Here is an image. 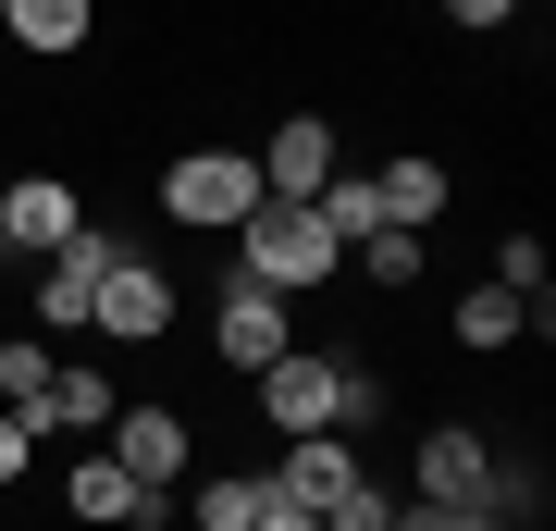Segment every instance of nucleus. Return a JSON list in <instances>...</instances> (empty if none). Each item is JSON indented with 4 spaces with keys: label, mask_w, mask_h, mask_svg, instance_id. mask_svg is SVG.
<instances>
[{
    "label": "nucleus",
    "mask_w": 556,
    "mask_h": 531,
    "mask_svg": "<svg viewBox=\"0 0 556 531\" xmlns=\"http://www.w3.org/2000/svg\"><path fill=\"white\" fill-rule=\"evenodd\" d=\"M495 285H507V296H532V321H544V248H532V236H507V248H495Z\"/></svg>",
    "instance_id": "nucleus-20"
},
{
    "label": "nucleus",
    "mask_w": 556,
    "mask_h": 531,
    "mask_svg": "<svg viewBox=\"0 0 556 531\" xmlns=\"http://www.w3.org/2000/svg\"><path fill=\"white\" fill-rule=\"evenodd\" d=\"M260 482H273V507H309V519H321V507L358 482V457H346L334 433H285V470H260Z\"/></svg>",
    "instance_id": "nucleus-5"
},
{
    "label": "nucleus",
    "mask_w": 556,
    "mask_h": 531,
    "mask_svg": "<svg viewBox=\"0 0 556 531\" xmlns=\"http://www.w3.org/2000/svg\"><path fill=\"white\" fill-rule=\"evenodd\" d=\"M260 408H273L285 433H346V420H371V371H334V358L285 346L273 371H260Z\"/></svg>",
    "instance_id": "nucleus-2"
},
{
    "label": "nucleus",
    "mask_w": 556,
    "mask_h": 531,
    "mask_svg": "<svg viewBox=\"0 0 556 531\" xmlns=\"http://www.w3.org/2000/svg\"><path fill=\"white\" fill-rule=\"evenodd\" d=\"M445 13H457V25H507V0H445Z\"/></svg>",
    "instance_id": "nucleus-22"
},
{
    "label": "nucleus",
    "mask_w": 556,
    "mask_h": 531,
    "mask_svg": "<svg viewBox=\"0 0 556 531\" xmlns=\"http://www.w3.org/2000/svg\"><path fill=\"white\" fill-rule=\"evenodd\" d=\"M321 186H334V124L298 112L273 149H260V198H321Z\"/></svg>",
    "instance_id": "nucleus-8"
},
{
    "label": "nucleus",
    "mask_w": 556,
    "mask_h": 531,
    "mask_svg": "<svg viewBox=\"0 0 556 531\" xmlns=\"http://www.w3.org/2000/svg\"><path fill=\"white\" fill-rule=\"evenodd\" d=\"M236 248H248V285H273V296H298V285H334V273H346L334 223H321L309 198H260V211L236 223Z\"/></svg>",
    "instance_id": "nucleus-1"
},
{
    "label": "nucleus",
    "mask_w": 556,
    "mask_h": 531,
    "mask_svg": "<svg viewBox=\"0 0 556 531\" xmlns=\"http://www.w3.org/2000/svg\"><path fill=\"white\" fill-rule=\"evenodd\" d=\"M321 531H396V494H383L371 470H358V482L334 494V507H321Z\"/></svg>",
    "instance_id": "nucleus-18"
},
{
    "label": "nucleus",
    "mask_w": 556,
    "mask_h": 531,
    "mask_svg": "<svg viewBox=\"0 0 556 531\" xmlns=\"http://www.w3.org/2000/svg\"><path fill=\"white\" fill-rule=\"evenodd\" d=\"M112 260H124V248L75 223V236L38 260V321H87V309H100V273H112Z\"/></svg>",
    "instance_id": "nucleus-4"
},
{
    "label": "nucleus",
    "mask_w": 556,
    "mask_h": 531,
    "mask_svg": "<svg viewBox=\"0 0 556 531\" xmlns=\"http://www.w3.org/2000/svg\"><path fill=\"white\" fill-rule=\"evenodd\" d=\"M25 457H38V433H25V420H13V408H0V482H13V470H25Z\"/></svg>",
    "instance_id": "nucleus-21"
},
{
    "label": "nucleus",
    "mask_w": 556,
    "mask_h": 531,
    "mask_svg": "<svg viewBox=\"0 0 556 531\" xmlns=\"http://www.w3.org/2000/svg\"><path fill=\"white\" fill-rule=\"evenodd\" d=\"M161 211H174V223H211V236H236V223L260 211V161H236V149H186L174 174H161Z\"/></svg>",
    "instance_id": "nucleus-3"
},
{
    "label": "nucleus",
    "mask_w": 556,
    "mask_h": 531,
    "mask_svg": "<svg viewBox=\"0 0 556 531\" xmlns=\"http://www.w3.org/2000/svg\"><path fill=\"white\" fill-rule=\"evenodd\" d=\"M482 482H495V457H482V433H445L420 445V507H482Z\"/></svg>",
    "instance_id": "nucleus-9"
},
{
    "label": "nucleus",
    "mask_w": 556,
    "mask_h": 531,
    "mask_svg": "<svg viewBox=\"0 0 556 531\" xmlns=\"http://www.w3.org/2000/svg\"><path fill=\"white\" fill-rule=\"evenodd\" d=\"M223 358H236V371H273V358H285V296L273 285H223Z\"/></svg>",
    "instance_id": "nucleus-7"
},
{
    "label": "nucleus",
    "mask_w": 556,
    "mask_h": 531,
    "mask_svg": "<svg viewBox=\"0 0 556 531\" xmlns=\"http://www.w3.org/2000/svg\"><path fill=\"white\" fill-rule=\"evenodd\" d=\"M38 395H50V358H38V334H25V346H0V408L38 433Z\"/></svg>",
    "instance_id": "nucleus-17"
},
{
    "label": "nucleus",
    "mask_w": 556,
    "mask_h": 531,
    "mask_svg": "<svg viewBox=\"0 0 556 531\" xmlns=\"http://www.w3.org/2000/svg\"><path fill=\"white\" fill-rule=\"evenodd\" d=\"M87 321H112V334H161V321H174V285H161L149 273V260H112V273H100V309H87Z\"/></svg>",
    "instance_id": "nucleus-10"
},
{
    "label": "nucleus",
    "mask_w": 556,
    "mask_h": 531,
    "mask_svg": "<svg viewBox=\"0 0 556 531\" xmlns=\"http://www.w3.org/2000/svg\"><path fill=\"white\" fill-rule=\"evenodd\" d=\"M75 223H87V211L62 198V174H25L13 198H0V248H25V260H50L62 236H75Z\"/></svg>",
    "instance_id": "nucleus-6"
},
{
    "label": "nucleus",
    "mask_w": 556,
    "mask_h": 531,
    "mask_svg": "<svg viewBox=\"0 0 556 531\" xmlns=\"http://www.w3.org/2000/svg\"><path fill=\"white\" fill-rule=\"evenodd\" d=\"M260 507H273V482H260V470H223V482H199L186 519H199V531H260Z\"/></svg>",
    "instance_id": "nucleus-14"
},
{
    "label": "nucleus",
    "mask_w": 556,
    "mask_h": 531,
    "mask_svg": "<svg viewBox=\"0 0 556 531\" xmlns=\"http://www.w3.org/2000/svg\"><path fill=\"white\" fill-rule=\"evenodd\" d=\"M100 420H112V383H100V371H50L38 433H100Z\"/></svg>",
    "instance_id": "nucleus-13"
},
{
    "label": "nucleus",
    "mask_w": 556,
    "mask_h": 531,
    "mask_svg": "<svg viewBox=\"0 0 556 531\" xmlns=\"http://www.w3.org/2000/svg\"><path fill=\"white\" fill-rule=\"evenodd\" d=\"M260 531H321V519L309 507H260Z\"/></svg>",
    "instance_id": "nucleus-23"
},
{
    "label": "nucleus",
    "mask_w": 556,
    "mask_h": 531,
    "mask_svg": "<svg viewBox=\"0 0 556 531\" xmlns=\"http://www.w3.org/2000/svg\"><path fill=\"white\" fill-rule=\"evenodd\" d=\"M358 273H371V285H408V273H420V236H408V223H383V236H358Z\"/></svg>",
    "instance_id": "nucleus-19"
},
{
    "label": "nucleus",
    "mask_w": 556,
    "mask_h": 531,
    "mask_svg": "<svg viewBox=\"0 0 556 531\" xmlns=\"http://www.w3.org/2000/svg\"><path fill=\"white\" fill-rule=\"evenodd\" d=\"M0 25H13L25 50H75L87 38V0H0Z\"/></svg>",
    "instance_id": "nucleus-15"
},
{
    "label": "nucleus",
    "mask_w": 556,
    "mask_h": 531,
    "mask_svg": "<svg viewBox=\"0 0 556 531\" xmlns=\"http://www.w3.org/2000/svg\"><path fill=\"white\" fill-rule=\"evenodd\" d=\"M112 457H124L137 482H174V470H186V420H174V408H124V420H112Z\"/></svg>",
    "instance_id": "nucleus-11"
},
{
    "label": "nucleus",
    "mask_w": 556,
    "mask_h": 531,
    "mask_svg": "<svg viewBox=\"0 0 556 531\" xmlns=\"http://www.w3.org/2000/svg\"><path fill=\"white\" fill-rule=\"evenodd\" d=\"M519 321H532V296H507V285H470V296H457V346H507Z\"/></svg>",
    "instance_id": "nucleus-16"
},
{
    "label": "nucleus",
    "mask_w": 556,
    "mask_h": 531,
    "mask_svg": "<svg viewBox=\"0 0 556 531\" xmlns=\"http://www.w3.org/2000/svg\"><path fill=\"white\" fill-rule=\"evenodd\" d=\"M371 211H383V223H408V236H420V223L445 211V174H433V161H383V174H371Z\"/></svg>",
    "instance_id": "nucleus-12"
}]
</instances>
